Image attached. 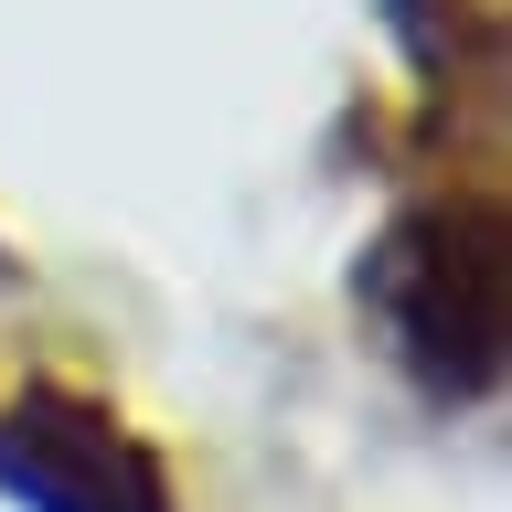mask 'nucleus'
Returning <instances> with one entry per match:
<instances>
[{"label":"nucleus","mask_w":512,"mask_h":512,"mask_svg":"<svg viewBox=\"0 0 512 512\" xmlns=\"http://www.w3.org/2000/svg\"><path fill=\"white\" fill-rule=\"evenodd\" d=\"M374 310L395 320L416 384L427 395H480L502 374V331H512V267H502V224L470 203H427L363 256Z\"/></svg>","instance_id":"obj_1"},{"label":"nucleus","mask_w":512,"mask_h":512,"mask_svg":"<svg viewBox=\"0 0 512 512\" xmlns=\"http://www.w3.org/2000/svg\"><path fill=\"white\" fill-rule=\"evenodd\" d=\"M0 491L22 512H171V480L107 406L86 395H22L0 406Z\"/></svg>","instance_id":"obj_2"}]
</instances>
